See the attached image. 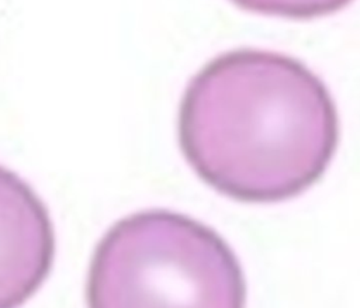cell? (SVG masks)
I'll use <instances>...</instances> for the list:
<instances>
[{
    "label": "cell",
    "instance_id": "cell-3",
    "mask_svg": "<svg viewBox=\"0 0 360 308\" xmlns=\"http://www.w3.org/2000/svg\"><path fill=\"white\" fill-rule=\"evenodd\" d=\"M55 249L48 208L27 181L0 166V308H20L41 288Z\"/></svg>",
    "mask_w": 360,
    "mask_h": 308
},
{
    "label": "cell",
    "instance_id": "cell-1",
    "mask_svg": "<svg viewBox=\"0 0 360 308\" xmlns=\"http://www.w3.org/2000/svg\"><path fill=\"white\" fill-rule=\"evenodd\" d=\"M179 143L194 173L250 204L294 198L328 170L339 117L326 84L302 62L264 49L225 52L188 82Z\"/></svg>",
    "mask_w": 360,
    "mask_h": 308
},
{
    "label": "cell",
    "instance_id": "cell-2",
    "mask_svg": "<svg viewBox=\"0 0 360 308\" xmlns=\"http://www.w3.org/2000/svg\"><path fill=\"white\" fill-rule=\"evenodd\" d=\"M87 308H245L246 281L226 240L169 210L115 222L100 239L86 283Z\"/></svg>",
    "mask_w": 360,
    "mask_h": 308
},
{
    "label": "cell",
    "instance_id": "cell-4",
    "mask_svg": "<svg viewBox=\"0 0 360 308\" xmlns=\"http://www.w3.org/2000/svg\"><path fill=\"white\" fill-rule=\"evenodd\" d=\"M238 7L263 15L309 20L333 14L354 0H231Z\"/></svg>",
    "mask_w": 360,
    "mask_h": 308
}]
</instances>
